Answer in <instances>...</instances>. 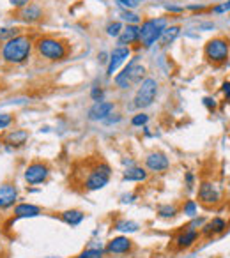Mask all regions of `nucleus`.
<instances>
[{
    "mask_svg": "<svg viewBox=\"0 0 230 258\" xmlns=\"http://www.w3.org/2000/svg\"><path fill=\"white\" fill-rule=\"evenodd\" d=\"M34 41L29 34H18L0 46V60L8 66H23L32 58Z\"/></svg>",
    "mask_w": 230,
    "mask_h": 258,
    "instance_id": "1",
    "label": "nucleus"
},
{
    "mask_svg": "<svg viewBox=\"0 0 230 258\" xmlns=\"http://www.w3.org/2000/svg\"><path fill=\"white\" fill-rule=\"evenodd\" d=\"M34 51L37 57L48 62H62L68 58L69 46L66 41L53 36H41L34 41Z\"/></svg>",
    "mask_w": 230,
    "mask_h": 258,
    "instance_id": "2",
    "label": "nucleus"
},
{
    "mask_svg": "<svg viewBox=\"0 0 230 258\" xmlns=\"http://www.w3.org/2000/svg\"><path fill=\"white\" fill-rule=\"evenodd\" d=\"M145 66L140 62V57H131L128 60V66L121 73H117L113 78L115 85L119 87L121 90H130L133 85H138L142 80L145 78Z\"/></svg>",
    "mask_w": 230,
    "mask_h": 258,
    "instance_id": "3",
    "label": "nucleus"
},
{
    "mask_svg": "<svg viewBox=\"0 0 230 258\" xmlns=\"http://www.w3.org/2000/svg\"><path fill=\"white\" fill-rule=\"evenodd\" d=\"M140 44L149 50L156 44V41H159L163 30L168 27V18L166 16H159V18H147L140 23Z\"/></svg>",
    "mask_w": 230,
    "mask_h": 258,
    "instance_id": "4",
    "label": "nucleus"
},
{
    "mask_svg": "<svg viewBox=\"0 0 230 258\" xmlns=\"http://www.w3.org/2000/svg\"><path fill=\"white\" fill-rule=\"evenodd\" d=\"M158 90H159L158 80L151 78V76L144 78L140 83H138V90H137V94H135L133 106L138 108V110L149 108L156 101V97H158Z\"/></svg>",
    "mask_w": 230,
    "mask_h": 258,
    "instance_id": "5",
    "label": "nucleus"
},
{
    "mask_svg": "<svg viewBox=\"0 0 230 258\" xmlns=\"http://www.w3.org/2000/svg\"><path fill=\"white\" fill-rule=\"evenodd\" d=\"M110 177H111V168L106 163L99 161L89 170L85 180H83V187H85V191H99L110 182Z\"/></svg>",
    "mask_w": 230,
    "mask_h": 258,
    "instance_id": "6",
    "label": "nucleus"
},
{
    "mask_svg": "<svg viewBox=\"0 0 230 258\" xmlns=\"http://www.w3.org/2000/svg\"><path fill=\"white\" fill-rule=\"evenodd\" d=\"M204 55L207 58L209 64L212 66H221L228 60L230 55V44L226 39L223 37H214V39H209L205 43L204 48Z\"/></svg>",
    "mask_w": 230,
    "mask_h": 258,
    "instance_id": "7",
    "label": "nucleus"
},
{
    "mask_svg": "<svg viewBox=\"0 0 230 258\" xmlns=\"http://www.w3.org/2000/svg\"><path fill=\"white\" fill-rule=\"evenodd\" d=\"M50 177V166L43 161H34L23 172V179L29 186H37V184H43Z\"/></svg>",
    "mask_w": 230,
    "mask_h": 258,
    "instance_id": "8",
    "label": "nucleus"
},
{
    "mask_svg": "<svg viewBox=\"0 0 230 258\" xmlns=\"http://www.w3.org/2000/svg\"><path fill=\"white\" fill-rule=\"evenodd\" d=\"M16 18L22 23H25V25H36V23H39L41 20L44 18V9H43V6L37 4V2H30L29 6L18 9Z\"/></svg>",
    "mask_w": 230,
    "mask_h": 258,
    "instance_id": "9",
    "label": "nucleus"
},
{
    "mask_svg": "<svg viewBox=\"0 0 230 258\" xmlns=\"http://www.w3.org/2000/svg\"><path fill=\"white\" fill-rule=\"evenodd\" d=\"M131 58V50L126 46H115L110 53V58H108V64H106V76L111 78V76L117 73V69L124 64L126 60Z\"/></svg>",
    "mask_w": 230,
    "mask_h": 258,
    "instance_id": "10",
    "label": "nucleus"
},
{
    "mask_svg": "<svg viewBox=\"0 0 230 258\" xmlns=\"http://www.w3.org/2000/svg\"><path fill=\"white\" fill-rule=\"evenodd\" d=\"M221 198L219 189L216 184H212L211 180H204L198 187V202L204 205H216Z\"/></svg>",
    "mask_w": 230,
    "mask_h": 258,
    "instance_id": "11",
    "label": "nucleus"
},
{
    "mask_svg": "<svg viewBox=\"0 0 230 258\" xmlns=\"http://www.w3.org/2000/svg\"><path fill=\"white\" fill-rule=\"evenodd\" d=\"M18 202V187L13 182L0 184V211L13 209Z\"/></svg>",
    "mask_w": 230,
    "mask_h": 258,
    "instance_id": "12",
    "label": "nucleus"
},
{
    "mask_svg": "<svg viewBox=\"0 0 230 258\" xmlns=\"http://www.w3.org/2000/svg\"><path fill=\"white\" fill-rule=\"evenodd\" d=\"M115 110V103H111V101H97V103H94L92 106L89 108V111H87V117H89V120H104V118L108 117V115H111Z\"/></svg>",
    "mask_w": 230,
    "mask_h": 258,
    "instance_id": "13",
    "label": "nucleus"
},
{
    "mask_svg": "<svg viewBox=\"0 0 230 258\" xmlns=\"http://www.w3.org/2000/svg\"><path fill=\"white\" fill-rule=\"evenodd\" d=\"M170 166V161L163 152H151V154L145 158V168L152 173H163L166 172Z\"/></svg>",
    "mask_w": 230,
    "mask_h": 258,
    "instance_id": "14",
    "label": "nucleus"
},
{
    "mask_svg": "<svg viewBox=\"0 0 230 258\" xmlns=\"http://www.w3.org/2000/svg\"><path fill=\"white\" fill-rule=\"evenodd\" d=\"M29 137L30 135L27 129H9L8 133L4 135V138H2V142L9 149H20L29 142Z\"/></svg>",
    "mask_w": 230,
    "mask_h": 258,
    "instance_id": "15",
    "label": "nucleus"
},
{
    "mask_svg": "<svg viewBox=\"0 0 230 258\" xmlns=\"http://www.w3.org/2000/svg\"><path fill=\"white\" fill-rule=\"evenodd\" d=\"M137 43H140V27L126 25L123 29V32L119 34V37H117V44L130 48L131 44H137Z\"/></svg>",
    "mask_w": 230,
    "mask_h": 258,
    "instance_id": "16",
    "label": "nucleus"
},
{
    "mask_svg": "<svg viewBox=\"0 0 230 258\" xmlns=\"http://www.w3.org/2000/svg\"><path fill=\"white\" fill-rule=\"evenodd\" d=\"M131 247H133V240L121 235V237H113V239L108 242L104 251H106L108 254H124V253H128V251H131Z\"/></svg>",
    "mask_w": 230,
    "mask_h": 258,
    "instance_id": "17",
    "label": "nucleus"
},
{
    "mask_svg": "<svg viewBox=\"0 0 230 258\" xmlns=\"http://www.w3.org/2000/svg\"><path fill=\"white\" fill-rule=\"evenodd\" d=\"M198 237H200V233H198V230L195 228H190V226H186V228L183 230V232L177 235L176 239V246L179 247V249H188V247H191L195 242L198 240Z\"/></svg>",
    "mask_w": 230,
    "mask_h": 258,
    "instance_id": "18",
    "label": "nucleus"
},
{
    "mask_svg": "<svg viewBox=\"0 0 230 258\" xmlns=\"http://www.w3.org/2000/svg\"><path fill=\"white\" fill-rule=\"evenodd\" d=\"M226 230V221L223 218H212L209 223H204L202 226V235L204 237H212L223 233Z\"/></svg>",
    "mask_w": 230,
    "mask_h": 258,
    "instance_id": "19",
    "label": "nucleus"
},
{
    "mask_svg": "<svg viewBox=\"0 0 230 258\" xmlns=\"http://www.w3.org/2000/svg\"><path fill=\"white\" fill-rule=\"evenodd\" d=\"M43 212V209L39 205H34V204H18L15 205V218L16 219H22V218H37V216Z\"/></svg>",
    "mask_w": 230,
    "mask_h": 258,
    "instance_id": "20",
    "label": "nucleus"
},
{
    "mask_svg": "<svg viewBox=\"0 0 230 258\" xmlns=\"http://www.w3.org/2000/svg\"><path fill=\"white\" fill-rule=\"evenodd\" d=\"M147 177L149 172L145 168H142V166H131V168H128L124 172L123 179L128 180V182H144V180H147Z\"/></svg>",
    "mask_w": 230,
    "mask_h": 258,
    "instance_id": "21",
    "label": "nucleus"
},
{
    "mask_svg": "<svg viewBox=\"0 0 230 258\" xmlns=\"http://www.w3.org/2000/svg\"><path fill=\"white\" fill-rule=\"evenodd\" d=\"M61 219L69 226H78L85 219V212L78 211V209H69V211L61 212Z\"/></svg>",
    "mask_w": 230,
    "mask_h": 258,
    "instance_id": "22",
    "label": "nucleus"
},
{
    "mask_svg": "<svg viewBox=\"0 0 230 258\" xmlns=\"http://www.w3.org/2000/svg\"><path fill=\"white\" fill-rule=\"evenodd\" d=\"M181 36V27L179 25H168L165 30H163L161 37H159V43L161 46H170L177 37Z\"/></svg>",
    "mask_w": 230,
    "mask_h": 258,
    "instance_id": "23",
    "label": "nucleus"
},
{
    "mask_svg": "<svg viewBox=\"0 0 230 258\" xmlns=\"http://www.w3.org/2000/svg\"><path fill=\"white\" fill-rule=\"evenodd\" d=\"M115 230H119V232H126V233H133V232H138L140 225L135 221H130V219H121L113 225Z\"/></svg>",
    "mask_w": 230,
    "mask_h": 258,
    "instance_id": "24",
    "label": "nucleus"
},
{
    "mask_svg": "<svg viewBox=\"0 0 230 258\" xmlns=\"http://www.w3.org/2000/svg\"><path fill=\"white\" fill-rule=\"evenodd\" d=\"M177 212H179V211H177L176 205H161V207L158 209V216H159V218H163V219L176 218Z\"/></svg>",
    "mask_w": 230,
    "mask_h": 258,
    "instance_id": "25",
    "label": "nucleus"
},
{
    "mask_svg": "<svg viewBox=\"0 0 230 258\" xmlns=\"http://www.w3.org/2000/svg\"><path fill=\"white\" fill-rule=\"evenodd\" d=\"M18 34H22V32H20V29H16V27H0V41H2V43L13 39V37L18 36Z\"/></svg>",
    "mask_w": 230,
    "mask_h": 258,
    "instance_id": "26",
    "label": "nucleus"
},
{
    "mask_svg": "<svg viewBox=\"0 0 230 258\" xmlns=\"http://www.w3.org/2000/svg\"><path fill=\"white\" fill-rule=\"evenodd\" d=\"M123 29H124V25L121 22H111V23H108L106 25V36H110V37H119V34L123 32Z\"/></svg>",
    "mask_w": 230,
    "mask_h": 258,
    "instance_id": "27",
    "label": "nucleus"
},
{
    "mask_svg": "<svg viewBox=\"0 0 230 258\" xmlns=\"http://www.w3.org/2000/svg\"><path fill=\"white\" fill-rule=\"evenodd\" d=\"M121 18L128 23V25H138L140 23V15H137L135 11H123L121 13Z\"/></svg>",
    "mask_w": 230,
    "mask_h": 258,
    "instance_id": "28",
    "label": "nucleus"
},
{
    "mask_svg": "<svg viewBox=\"0 0 230 258\" xmlns=\"http://www.w3.org/2000/svg\"><path fill=\"white\" fill-rule=\"evenodd\" d=\"M197 211H198V204L195 200H186L183 205V212L188 216V218H195L197 216Z\"/></svg>",
    "mask_w": 230,
    "mask_h": 258,
    "instance_id": "29",
    "label": "nucleus"
},
{
    "mask_svg": "<svg viewBox=\"0 0 230 258\" xmlns=\"http://www.w3.org/2000/svg\"><path fill=\"white\" fill-rule=\"evenodd\" d=\"M104 253H106V251L101 249V247H99V249H94V247H90V249H85L83 253H80L76 258H104Z\"/></svg>",
    "mask_w": 230,
    "mask_h": 258,
    "instance_id": "30",
    "label": "nucleus"
},
{
    "mask_svg": "<svg viewBox=\"0 0 230 258\" xmlns=\"http://www.w3.org/2000/svg\"><path fill=\"white\" fill-rule=\"evenodd\" d=\"M15 124V117L11 113H6V111H0V131L11 127Z\"/></svg>",
    "mask_w": 230,
    "mask_h": 258,
    "instance_id": "31",
    "label": "nucleus"
},
{
    "mask_svg": "<svg viewBox=\"0 0 230 258\" xmlns=\"http://www.w3.org/2000/svg\"><path fill=\"white\" fill-rule=\"evenodd\" d=\"M149 122V115L144 113V111H140V113L133 115V118H131V124L135 125V127H145Z\"/></svg>",
    "mask_w": 230,
    "mask_h": 258,
    "instance_id": "32",
    "label": "nucleus"
},
{
    "mask_svg": "<svg viewBox=\"0 0 230 258\" xmlns=\"http://www.w3.org/2000/svg\"><path fill=\"white\" fill-rule=\"evenodd\" d=\"M117 4H119L124 11H133V9H137L138 2H135V0H117Z\"/></svg>",
    "mask_w": 230,
    "mask_h": 258,
    "instance_id": "33",
    "label": "nucleus"
},
{
    "mask_svg": "<svg viewBox=\"0 0 230 258\" xmlns=\"http://www.w3.org/2000/svg\"><path fill=\"white\" fill-rule=\"evenodd\" d=\"M90 97H92V101H104V90L101 89V87H92V90H90Z\"/></svg>",
    "mask_w": 230,
    "mask_h": 258,
    "instance_id": "34",
    "label": "nucleus"
},
{
    "mask_svg": "<svg viewBox=\"0 0 230 258\" xmlns=\"http://www.w3.org/2000/svg\"><path fill=\"white\" fill-rule=\"evenodd\" d=\"M9 4L13 6V8L18 11V9H22V8H25V6H29L30 2H34V0H8Z\"/></svg>",
    "mask_w": 230,
    "mask_h": 258,
    "instance_id": "35",
    "label": "nucleus"
},
{
    "mask_svg": "<svg viewBox=\"0 0 230 258\" xmlns=\"http://www.w3.org/2000/svg\"><path fill=\"white\" fill-rule=\"evenodd\" d=\"M225 11H230V0L228 2H225V4L212 8V13H214V15H221V13H225Z\"/></svg>",
    "mask_w": 230,
    "mask_h": 258,
    "instance_id": "36",
    "label": "nucleus"
},
{
    "mask_svg": "<svg viewBox=\"0 0 230 258\" xmlns=\"http://www.w3.org/2000/svg\"><path fill=\"white\" fill-rule=\"evenodd\" d=\"M202 101H204V106H205V108H209V110H214L216 104H218V103H216L214 97H204Z\"/></svg>",
    "mask_w": 230,
    "mask_h": 258,
    "instance_id": "37",
    "label": "nucleus"
},
{
    "mask_svg": "<svg viewBox=\"0 0 230 258\" xmlns=\"http://www.w3.org/2000/svg\"><path fill=\"white\" fill-rule=\"evenodd\" d=\"M204 223H205V219H204V218H195L193 221H191L188 226H190V228H195V230H197V228H202V226H204Z\"/></svg>",
    "mask_w": 230,
    "mask_h": 258,
    "instance_id": "38",
    "label": "nucleus"
},
{
    "mask_svg": "<svg viewBox=\"0 0 230 258\" xmlns=\"http://www.w3.org/2000/svg\"><path fill=\"white\" fill-rule=\"evenodd\" d=\"M221 92H223V96H225V99L230 101V82H223Z\"/></svg>",
    "mask_w": 230,
    "mask_h": 258,
    "instance_id": "39",
    "label": "nucleus"
},
{
    "mask_svg": "<svg viewBox=\"0 0 230 258\" xmlns=\"http://www.w3.org/2000/svg\"><path fill=\"white\" fill-rule=\"evenodd\" d=\"M113 115H115V117H111V115H108V117L104 118V122H106V124H117V122H119L121 118H123L119 113H113Z\"/></svg>",
    "mask_w": 230,
    "mask_h": 258,
    "instance_id": "40",
    "label": "nucleus"
},
{
    "mask_svg": "<svg viewBox=\"0 0 230 258\" xmlns=\"http://www.w3.org/2000/svg\"><path fill=\"white\" fill-rule=\"evenodd\" d=\"M135 195H123V204H131V202H135Z\"/></svg>",
    "mask_w": 230,
    "mask_h": 258,
    "instance_id": "41",
    "label": "nucleus"
},
{
    "mask_svg": "<svg viewBox=\"0 0 230 258\" xmlns=\"http://www.w3.org/2000/svg\"><path fill=\"white\" fill-rule=\"evenodd\" d=\"M166 11H170V13H183L184 9L183 8H177V6H166Z\"/></svg>",
    "mask_w": 230,
    "mask_h": 258,
    "instance_id": "42",
    "label": "nucleus"
},
{
    "mask_svg": "<svg viewBox=\"0 0 230 258\" xmlns=\"http://www.w3.org/2000/svg\"><path fill=\"white\" fill-rule=\"evenodd\" d=\"M186 182H188V187H191V184H193V175H191V173L186 175Z\"/></svg>",
    "mask_w": 230,
    "mask_h": 258,
    "instance_id": "43",
    "label": "nucleus"
},
{
    "mask_svg": "<svg viewBox=\"0 0 230 258\" xmlns=\"http://www.w3.org/2000/svg\"><path fill=\"white\" fill-rule=\"evenodd\" d=\"M0 239H2V225H0Z\"/></svg>",
    "mask_w": 230,
    "mask_h": 258,
    "instance_id": "44",
    "label": "nucleus"
},
{
    "mask_svg": "<svg viewBox=\"0 0 230 258\" xmlns=\"http://www.w3.org/2000/svg\"><path fill=\"white\" fill-rule=\"evenodd\" d=\"M135 2H138V4H140V2H144V0H135Z\"/></svg>",
    "mask_w": 230,
    "mask_h": 258,
    "instance_id": "45",
    "label": "nucleus"
}]
</instances>
